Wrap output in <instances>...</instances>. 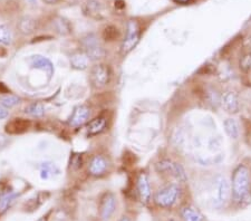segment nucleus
I'll list each match as a JSON object with an SVG mask.
<instances>
[{"instance_id":"obj_34","label":"nucleus","mask_w":251,"mask_h":221,"mask_svg":"<svg viewBox=\"0 0 251 221\" xmlns=\"http://www.w3.org/2000/svg\"><path fill=\"white\" fill-rule=\"evenodd\" d=\"M119 221H131V220H129L128 217H122V218H121Z\"/></svg>"},{"instance_id":"obj_4","label":"nucleus","mask_w":251,"mask_h":221,"mask_svg":"<svg viewBox=\"0 0 251 221\" xmlns=\"http://www.w3.org/2000/svg\"><path fill=\"white\" fill-rule=\"evenodd\" d=\"M141 38V29L139 23L135 20H128L126 25V35L121 46V50H122L123 55H127L128 53L134 49L136 47L137 43L140 42Z\"/></svg>"},{"instance_id":"obj_13","label":"nucleus","mask_w":251,"mask_h":221,"mask_svg":"<svg viewBox=\"0 0 251 221\" xmlns=\"http://www.w3.org/2000/svg\"><path fill=\"white\" fill-rule=\"evenodd\" d=\"M220 102L228 113H237L239 111L238 95L232 91H226L221 95Z\"/></svg>"},{"instance_id":"obj_27","label":"nucleus","mask_w":251,"mask_h":221,"mask_svg":"<svg viewBox=\"0 0 251 221\" xmlns=\"http://www.w3.org/2000/svg\"><path fill=\"white\" fill-rule=\"evenodd\" d=\"M239 67L242 72H250L251 71V51L245 54L240 58V62H239Z\"/></svg>"},{"instance_id":"obj_32","label":"nucleus","mask_w":251,"mask_h":221,"mask_svg":"<svg viewBox=\"0 0 251 221\" xmlns=\"http://www.w3.org/2000/svg\"><path fill=\"white\" fill-rule=\"evenodd\" d=\"M43 1L47 3V5H56V3L62 1V0H43Z\"/></svg>"},{"instance_id":"obj_20","label":"nucleus","mask_w":251,"mask_h":221,"mask_svg":"<svg viewBox=\"0 0 251 221\" xmlns=\"http://www.w3.org/2000/svg\"><path fill=\"white\" fill-rule=\"evenodd\" d=\"M18 196H19V194L15 190L3 191L2 194L0 195V215L5 214Z\"/></svg>"},{"instance_id":"obj_15","label":"nucleus","mask_w":251,"mask_h":221,"mask_svg":"<svg viewBox=\"0 0 251 221\" xmlns=\"http://www.w3.org/2000/svg\"><path fill=\"white\" fill-rule=\"evenodd\" d=\"M107 120L105 116H99L88 122L86 125V133L88 136H96L106 130Z\"/></svg>"},{"instance_id":"obj_5","label":"nucleus","mask_w":251,"mask_h":221,"mask_svg":"<svg viewBox=\"0 0 251 221\" xmlns=\"http://www.w3.org/2000/svg\"><path fill=\"white\" fill-rule=\"evenodd\" d=\"M111 77L112 73L110 67L105 65V64H97V65L93 66L91 70L90 79L92 86L96 90H100V88L108 85Z\"/></svg>"},{"instance_id":"obj_35","label":"nucleus","mask_w":251,"mask_h":221,"mask_svg":"<svg viewBox=\"0 0 251 221\" xmlns=\"http://www.w3.org/2000/svg\"><path fill=\"white\" fill-rule=\"evenodd\" d=\"M176 2H181V3H185V2H189L190 0H176Z\"/></svg>"},{"instance_id":"obj_29","label":"nucleus","mask_w":251,"mask_h":221,"mask_svg":"<svg viewBox=\"0 0 251 221\" xmlns=\"http://www.w3.org/2000/svg\"><path fill=\"white\" fill-rule=\"evenodd\" d=\"M72 166L73 167L76 166V168L82 167V158H80V155H74V156H73Z\"/></svg>"},{"instance_id":"obj_30","label":"nucleus","mask_w":251,"mask_h":221,"mask_svg":"<svg viewBox=\"0 0 251 221\" xmlns=\"http://www.w3.org/2000/svg\"><path fill=\"white\" fill-rule=\"evenodd\" d=\"M9 116V111L6 107L0 105V120H5Z\"/></svg>"},{"instance_id":"obj_22","label":"nucleus","mask_w":251,"mask_h":221,"mask_svg":"<svg viewBox=\"0 0 251 221\" xmlns=\"http://www.w3.org/2000/svg\"><path fill=\"white\" fill-rule=\"evenodd\" d=\"M25 113L27 115L31 116V118L40 119L45 115V106H44V104L39 103V102L30 103L29 105L26 106Z\"/></svg>"},{"instance_id":"obj_14","label":"nucleus","mask_w":251,"mask_h":221,"mask_svg":"<svg viewBox=\"0 0 251 221\" xmlns=\"http://www.w3.org/2000/svg\"><path fill=\"white\" fill-rule=\"evenodd\" d=\"M137 192L139 196L143 203H149L151 199V186H150L149 178L145 173H141L137 178Z\"/></svg>"},{"instance_id":"obj_11","label":"nucleus","mask_w":251,"mask_h":221,"mask_svg":"<svg viewBox=\"0 0 251 221\" xmlns=\"http://www.w3.org/2000/svg\"><path fill=\"white\" fill-rule=\"evenodd\" d=\"M83 9L85 15L95 19H103L106 13V7L102 0H87Z\"/></svg>"},{"instance_id":"obj_9","label":"nucleus","mask_w":251,"mask_h":221,"mask_svg":"<svg viewBox=\"0 0 251 221\" xmlns=\"http://www.w3.org/2000/svg\"><path fill=\"white\" fill-rule=\"evenodd\" d=\"M156 170L159 172H169L172 175L176 176L177 180L183 181L187 180V175H185L184 169L182 168L180 164L174 163L172 161L169 160H162L160 162L156 163Z\"/></svg>"},{"instance_id":"obj_17","label":"nucleus","mask_w":251,"mask_h":221,"mask_svg":"<svg viewBox=\"0 0 251 221\" xmlns=\"http://www.w3.org/2000/svg\"><path fill=\"white\" fill-rule=\"evenodd\" d=\"M90 58L87 57V55L84 51H77L71 55L70 63L72 68H74L76 71H85L87 70L90 66Z\"/></svg>"},{"instance_id":"obj_6","label":"nucleus","mask_w":251,"mask_h":221,"mask_svg":"<svg viewBox=\"0 0 251 221\" xmlns=\"http://www.w3.org/2000/svg\"><path fill=\"white\" fill-rule=\"evenodd\" d=\"M177 196H179V188L176 184H170L156 192L154 201L161 208H170L176 202Z\"/></svg>"},{"instance_id":"obj_36","label":"nucleus","mask_w":251,"mask_h":221,"mask_svg":"<svg viewBox=\"0 0 251 221\" xmlns=\"http://www.w3.org/2000/svg\"><path fill=\"white\" fill-rule=\"evenodd\" d=\"M37 221H47V219L45 218V217H43V218H40V219H38Z\"/></svg>"},{"instance_id":"obj_8","label":"nucleus","mask_w":251,"mask_h":221,"mask_svg":"<svg viewBox=\"0 0 251 221\" xmlns=\"http://www.w3.org/2000/svg\"><path fill=\"white\" fill-rule=\"evenodd\" d=\"M117 207V201L116 196L112 192H107L105 194L102 199H100V216L103 221L110 220L113 215L115 214Z\"/></svg>"},{"instance_id":"obj_24","label":"nucleus","mask_w":251,"mask_h":221,"mask_svg":"<svg viewBox=\"0 0 251 221\" xmlns=\"http://www.w3.org/2000/svg\"><path fill=\"white\" fill-rule=\"evenodd\" d=\"M181 216L184 221H202L203 220V216L201 215L199 210H197L193 207H184L181 211Z\"/></svg>"},{"instance_id":"obj_12","label":"nucleus","mask_w":251,"mask_h":221,"mask_svg":"<svg viewBox=\"0 0 251 221\" xmlns=\"http://www.w3.org/2000/svg\"><path fill=\"white\" fill-rule=\"evenodd\" d=\"M108 161L103 155L93 156L88 164V172L93 176H102L108 170Z\"/></svg>"},{"instance_id":"obj_10","label":"nucleus","mask_w":251,"mask_h":221,"mask_svg":"<svg viewBox=\"0 0 251 221\" xmlns=\"http://www.w3.org/2000/svg\"><path fill=\"white\" fill-rule=\"evenodd\" d=\"M91 118V110L86 105H78L74 108L72 115L68 119V124L73 127L84 125Z\"/></svg>"},{"instance_id":"obj_2","label":"nucleus","mask_w":251,"mask_h":221,"mask_svg":"<svg viewBox=\"0 0 251 221\" xmlns=\"http://www.w3.org/2000/svg\"><path fill=\"white\" fill-rule=\"evenodd\" d=\"M231 188L228 179L225 175H217L213 180V207L217 209L224 208L228 202Z\"/></svg>"},{"instance_id":"obj_19","label":"nucleus","mask_w":251,"mask_h":221,"mask_svg":"<svg viewBox=\"0 0 251 221\" xmlns=\"http://www.w3.org/2000/svg\"><path fill=\"white\" fill-rule=\"evenodd\" d=\"M17 27L19 33H22L23 35H31L37 29V22L30 16H24L23 18L19 19Z\"/></svg>"},{"instance_id":"obj_33","label":"nucleus","mask_w":251,"mask_h":221,"mask_svg":"<svg viewBox=\"0 0 251 221\" xmlns=\"http://www.w3.org/2000/svg\"><path fill=\"white\" fill-rule=\"evenodd\" d=\"M28 2L30 3V5H36V3H37V0H27Z\"/></svg>"},{"instance_id":"obj_26","label":"nucleus","mask_w":251,"mask_h":221,"mask_svg":"<svg viewBox=\"0 0 251 221\" xmlns=\"http://www.w3.org/2000/svg\"><path fill=\"white\" fill-rule=\"evenodd\" d=\"M20 103H22V98L17 95L6 94V95L0 96V105L6 107L7 110L8 108H13L15 106L19 105Z\"/></svg>"},{"instance_id":"obj_16","label":"nucleus","mask_w":251,"mask_h":221,"mask_svg":"<svg viewBox=\"0 0 251 221\" xmlns=\"http://www.w3.org/2000/svg\"><path fill=\"white\" fill-rule=\"evenodd\" d=\"M30 126V122L24 119H14L6 125V132L10 135L22 134Z\"/></svg>"},{"instance_id":"obj_3","label":"nucleus","mask_w":251,"mask_h":221,"mask_svg":"<svg viewBox=\"0 0 251 221\" xmlns=\"http://www.w3.org/2000/svg\"><path fill=\"white\" fill-rule=\"evenodd\" d=\"M82 46L84 53L87 55L92 62H97L105 56L104 48L100 45L99 38L95 34H87L82 39Z\"/></svg>"},{"instance_id":"obj_23","label":"nucleus","mask_w":251,"mask_h":221,"mask_svg":"<svg viewBox=\"0 0 251 221\" xmlns=\"http://www.w3.org/2000/svg\"><path fill=\"white\" fill-rule=\"evenodd\" d=\"M225 131L226 135L229 136L230 139L237 140L239 138V133H240V130H239L238 122L234 119H226L224 123Z\"/></svg>"},{"instance_id":"obj_28","label":"nucleus","mask_w":251,"mask_h":221,"mask_svg":"<svg viewBox=\"0 0 251 221\" xmlns=\"http://www.w3.org/2000/svg\"><path fill=\"white\" fill-rule=\"evenodd\" d=\"M117 33H119V31H117V28L110 26L104 30L103 37L105 38V40H114L117 37Z\"/></svg>"},{"instance_id":"obj_7","label":"nucleus","mask_w":251,"mask_h":221,"mask_svg":"<svg viewBox=\"0 0 251 221\" xmlns=\"http://www.w3.org/2000/svg\"><path fill=\"white\" fill-rule=\"evenodd\" d=\"M29 65L32 70H37L39 72H43V73L46 75L48 82H50V80L52 78V76H54V74H55L54 64H52L51 60L48 57H46V56H43L39 54L30 56Z\"/></svg>"},{"instance_id":"obj_1","label":"nucleus","mask_w":251,"mask_h":221,"mask_svg":"<svg viewBox=\"0 0 251 221\" xmlns=\"http://www.w3.org/2000/svg\"><path fill=\"white\" fill-rule=\"evenodd\" d=\"M231 194L233 201L239 206H245L251 201L249 170L244 164H239L234 169L232 174Z\"/></svg>"},{"instance_id":"obj_21","label":"nucleus","mask_w":251,"mask_h":221,"mask_svg":"<svg viewBox=\"0 0 251 221\" xmlns=\"http://www.w3.org/2000/svg\"><path fill=\"white\" fill-rule=\"evenodd\" d=\"M52 28H54L56 33L63 36L72 33V26L70 22L63 17H57L52 20Z\"/></svg>"},{"instance_id":"obj_25","label":"nucleus","mask_w":251,"mask_h":221,"mask_svg":"<svg viewBox=\"0 0 251 221\" xmlns=\"http://www.w3.org/2000/svg\"><path fill=\"white\" fill-rule=\"evenodd\" d=\"M14 40V34L10 27L0 25V45L9 46Z\"/></svg>"},{"instance_id":"obj_18","label":"nucleus","mask_w":251,"mask_h":221,"mask_svg":"<svg viewBox=\"0 0 251 221\" xmlns=\"http://www.w3.org/2000/svg\"><path fill=\"white\" fill-rule=\"evenodd\" d=\"M39 175L43 180H50L55 175L59 174V168L50 161H44L38 167Z\"/></svg>"},{"instance_id":"obj_31","label":"nucleus","mask_w":251,"mask_h":221,"mask_svg":"<svg viewBox=\"0 0 251 221\" xmlns=\"http://www.w3.org/2000/svg\"><path fill=\"white\" fill-rule=\"evenodd\" d=\"M7 143H8V140L5 138V136H0V150L5 147L7 146Z\"/></svg>"},{"instance_id":"obj_37","label":"nucleus","mask_w":251,"mask_h":221,"mask_svg":"<svg viewBox=\"0 0 251 221\" xmlns=\"http://www.w3.org/2000/svg\"><path fill=\"white\" fill-rule=\"evenodd\" d=\"M172 221H174V220H172Z\"/></svg>"}]
</instances>
